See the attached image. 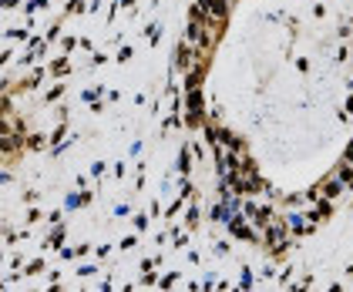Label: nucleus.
I'll use <instances>...</instances> for the list:
<instances>
[{"mask_svg":"<svg viewBox=\"0 0 353 292\" xmlns=\"http://www.w3.org/2000/svg\"><path fill=\"white\" fill-rule=\"evenodd\" d=\"M205 7H209L215 17H222V10H226V7H222V0H205Z\"/></svg>","mask_w":353,"mask_h":292,"instance_id":"nucleus-1","label":"nucleus"}]
</instances>
